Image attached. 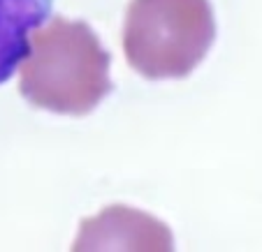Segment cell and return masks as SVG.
<instances>
[{"label":"cell","instance_id":"6da1fadb","mask_svg":"<svg viewBox=\"0 0 262 252\" xmlns=\"http://www.w3.org/2000/svg\"><path fill=\"white\" fill-rule=\"evenodd\" d=\"M19 90L33 107L84 116L112 90L109 54L84 21L51 16L30 33Z\"/></svg>","mask_w":262,"mask_h":252},{"label":"cell","instance_id":"7a4b0ae2","mask_svg":"<svg viewBox=\"0 0 262 252\" xmlns=\"http://www.w3.org/2000/svg\"><path fill=\"white\" fill-rule=\"evenodd\" d=\"M216 40L209 0H133L123 26L128 65L146 79H183Z\"/></svg>","mask_w":262,"mask_h":252},{"label":"cell","instance_id":"3957f363","mask_svg":"<svg viewBox=\"0 0 262 252\" xmlns=\"http://www.w3.org/2000/svg\"><path fill=\"white\" fill-rule=\"evenodd\" d=\"M172 236L156 218L128 208H107L81 227L77 247H169Z\"/></svg>","mask_w":262,"mask_h":252},{"label":"cell","instance_id":"277c9868","mask_svg":"<svg viewBox=\"0 0 262 252\" xmlns=\"http://www.w3.org/2000/svg\"><path fill=\"white\" fill-rule=\"evenodd\" d=\"M54 0H0V84L28 54V37L51 16Z\"/></svg>","mask_w":262,"mask_h":252}]
</instances>
